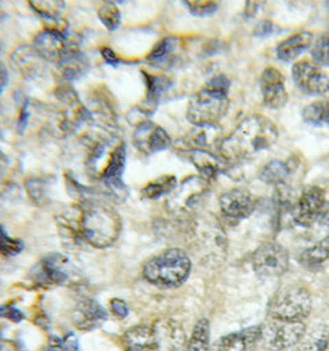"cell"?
Here are the masks:
<instances>
[{
	"instance_id": "2",
	"label": "cell",
	"mask_w": 329,
	"mask_h": 351,
	"mask_svg": "<svg viewBox=\"0 0 329 351\" xmlns=\"http://www.w3.org/2000/svg\"><path fill=\"white\" fill-rule=\"evenodd\" d=\"M78 229L89 244L104 249L115 243L121 229V220L115 209L101 201H86L81 206Z\"/></svg>"
},
{
	"instance_id": "18",
	"label": "cell",
	"mask_w": 329,
	"mask_h": 351,
	"mask_svg": "<svg viewBox=\"0 0 329 351\" xmlns=\"http://www.w3.org/2000/svg\"><path fill=\"white\" fill-rule=\"evenodd\" d=\"M260 341L261 328L260 326H250L218 339L213 346V351H255Z\"/></svg>"
},
{
	"instance_id": "31",
	"label": "cell",
	"mask_w": 329,
	"mask_h": 351,
	"mask_svg": "<svg viewBox=\"0 0 329 351\" xmlns=\"http://www.w3.org/2000/svg\"><path fill=\"white\" fill-rule=\"evenodd\" d=\"M178 40L176 38H164L161 43H158L155 46V49L151 51L147 60L155 64H162L166 61H169L170 56L178 49Z\"/></svg>"
},
{
	"instance_id": "5",
	"label": "cell",
	"mask_w": 329,
	"mask_h": 351,
	"mask_svg": "<svg viewBox=\"0 0 329 351\" xmlns=\"http://www.w3.org/2000/svg\"><path fill=\"white\" fill-rule=\"evenodd\" d=\"M192 269L191 258L181 249H167L149 258L143 275L147 282L160 289H176L188 278Z\"/></svg>"
},
{
	"instance_id": "29",
	"label": "cell",
	"mask_w": 329,
	"mask_h": 351,
	"mask_svg": "<svg viewBox=\"0 0 329 351\" xmlns=\"http://www.w3.org/2000/svg\"><path fill=\"white\" fill-rule=\"evenodd\" d=\"M304 119L307 124L315 126L329 125V101H317L304 108Z\"/></svg>"
},
{
	"instance_id": "13",
	"label": "cell",
	"mask_w": 329,
	"mask_h": 351,
	"mask_svg": "<svg viewBox=\"0 0 329 351\" xmlns=\"http://www.w3.org/2000/svg\"><path fill=\"white\" fill-rule=\"evenodd\" d=\"M260 89L267 108L280 109L284 107L289 95L285 87V78L279 69L267 67L260 77Z\"/></svg>"
},
{
	"instance_id": "15",
	"label": "cell",
	"mask_w": 329,
	"mask_h": 351,
	"mask_svg": "<svg viewBox=\"0 0 329 351\" xmlns=\"http://www.w3.org/2000/svg\"><path fill=\"white\" fill-rule=\"evenodd\" d=\"M71 319L78 330L93 332L108 319V312L95 300H83L73 308Z\"/></svg>"
},
{
	"instance_id": "41",
	"label": "cell",
	"mask_w": 329,
	"mask_h": 351,
	"mask_svg": "<svg viewBox=\"0 0 329 351\" xmlns=\"http://www.w3.org/2000/svg\"><path fill=\"white\" fill-rule=\"evenodd\" d=\"M0 351H20L18 344L12 340H0Z\"/></svg>"
},
{
	"instance_id": "44",
	"label": "cell",
	"mask_w": 329,
	"mask_h": 351,
	"mask_svg": "<svg viewBox=\"0 0 329 351\" xmlns=\"http://www.w3.org/2000/svg\"><path fill=\"white\" fill-rule=\"evenodd\" d=\"M327 5H328V10H329V3H327Z\"/></svg>"
},
{
	"instance_id": "12",
	"label": "cell",
	"mask_w": 329,
	"mask_h": 351,
	"mask_svg": "<svg viewBox=\"0 0 329 351\" xmlns=\"http://www.w3.org/2000/svg\"><path fill=\"white\" fill-rule=\"evenodd\" d=\"M326 202L324 191L318 186H308L302 191L292 209V218L300 226L308 228L316 223Z\"/></svg>"
},
{
	"instance_id": "35",
	"label": "cell",
	"mask_w": 329,
	"mask_h": 351,
	"mask_svg": "<svg viewBox=\"0 0 329 351\" xmlns=\"http://www.w3.org/2000/svg\"><path fill=\"white\" fill-rule=\"evenodd\" d=\"M49 351H80V344L73 332H69L64 337H51L47 345Z\"/></svg>"
},
{
	"instance_id": "4",
	"label": "cell",
	"mask_w": 329,
	"mask_h": 351,
	"mask_svg": "<svg viewBox=\"0 0 329 351\" xmlns=\"http://www.w3.org/2000/svg\"><path fill=\"white\" fill-rule=\"evenodd\" d=\"M191 237L196 252L208 267H219L226 261L228 238L222 223L213 214H201L191 221Z\"/></svg>"
},
{
	"instance_id": "17",
	"label": "cell",
	"mask_w": 329,
	"mask_h": 351,
	"mask_svg": "<svg viewBox=\"0 0 329 351\" xmlns=\"http://www.w3.org/2000/svg\"><path fill=\"white\" fill-rule=\"evenodd\" d=\"M222 128L219 124L195 125L184 138V146L190 151H208L219 149L222 143Z\"/></svg>"
},
{
	"instance_id": "7",
	"label": "cell",
	"mask_w": 329,
	"mask_h": 351,
	"mask_svg": "<svg viewBox=\"0 0 329 351\" xmlns=\"http://www.w3.org/2000/svg\"><path fill=\"white\" fill-rule=\"evenodd\" d=\"M261 343L271 351H284L297 345L307 330L304 322H286L267 317L261 326Z\"/></svg>"
},
{
	"instance_id": "11",
	"label": "cell",
	"mask_w": 329,
	"mask_h": 351,
	"mask_svg": "<svg viewBox=\"0 0 329 351\" xmlns=\"http://www.w3.org/2000/svg\"><path fill=\"white\" fill-rule=\"evenodd\" d=\"M256 199L247 189H233L219 197L223 217L232 223L247 219L254 213Z\"/></svg>"
},
{
	"instance_id": "34",
	"label": "cell",
	"mask_w": 329,
	"mask_h": 351,
	"mask_svg": "<svg viewBox=\"0 0 329 351\" xmlns=\"http://www.w3.org/2000/svg\"><path fill=\"white\" fill-rule=\"evenodd\" d=\"M24 250V243L8 234L4 226H0V252L7 256H16Z\"/></svg>"
},
{
	"instance_id": "37",
	"label": "cell",
	"mask_w": 329,
	"mask_h": 351,
	"mask_svg": "<svg viewBox=\"0 0 329 351\" xmlns=\"http://www.w3.org/2000/svg\"><path fill=\"white\" fill-rule=\"evenodd\" d=\"M190 4L191 12L196 15H209L213 13L217 9V3H210V1H204V3H199V1H192L188 3Z\"/></svg>"
},
{
	"instance_id": "36",
	"label": "cell",
	"mask_w": 329,
	"mask_h": 351,
	"mask_svg": "<svg viewBox=\"0 0 329 351\" xmlns=\"http://www.w3.org/2000/svg\"><path fill=\"white\" fill-rule=\"evenodd\" d=\"M0 318L12 320L13 323H20L25 319V315L14 304H1L0 306Z\"/></svg>"
},
{
	"instance_id": "19",
	"label": "cell",
	"mask_w": 329,
	"mask_h": 351,
	"mask_svg": "<svg viewBox=\"0 0 329 351\" xmlns=\"http://www.w3.org/2000/svg\"><path fill=\"white\" fill-rule=\"evenodd\" d=\"M69 260L62 255L51 254L38 266V282L46 286H64L70 280Z\"/></svg>"
},
{
	"instance_id": "16",
	"label": "cell",
	"mask_w": 329,
	"mask_h": 351,
	"mask_svg": "<svg viewBox=\"0 0 329 351\" xmlns=\"http://www.w3.org/2000/svg\"><path fill=\"white\" fill-rule=\"evenodd\" d=\"M135 145L146 154H155L170 147L171 138L161 126L151 121H144L135 132Z\"/></svg>"
},
{
	"instance_id": "38",
	"label": "cell",
	"mask_w": 329,
	"mask_h": 351,
	"mask_svg": "<svg viewBox=\"0 0 329 351\" xmlns=\"http://www.w3.org/2000/svg\"><path fill=\"white\" fill-rule=\"evenodd\" d=\"M109 309L119 319L127 318V314H129L127 303L119 298H113L112 301L109 302Z\"/></svg>"
},
{
	"instance_id": "20",
	"label": "cell",
	"mask_w": 329,
	"mask_h": 351,
	"mask_svg": "<svg viewBox=\"0 0 329 351\" xmlns=\"http://www.w3.org/2000/svg\"><path fill=\"white\" fill-rule=\"evenodd\" d=\"M190 158L207 182L213 181L224 169V163H227L219 155L208 151H191Z\"/></svg>"
},
{
	"instance_id": "21",
	"label": "cell",
	"mask_w": 329,
	"mask_h": 351,
	"mask_svg": "<svg viewBox=\"0 0 329 351\" xmlns=\"http://www.w3.org/2000/svg\"><path fill=\"white\" fill-rule=\"evenodd\" d=\"M125 145L121 144L118 146L110 155V160L108 163L107 169L103 173V180L108 187L114 189L115 192H119L124 189L123 183V172L125 167Z\"/></svg>"
},
{
	"instance_id": "33",
	"label": "cell",
	"mask_w": 329,
	"mask_h": 351,
	"mask_svg": "<svg viewBox=\"0 0 329 351\" xmlns=\"http://www.w3.org/2000/svg\"><path fill=\"white\" fill-rule=\"evenodd\" d=\"M98 18L108 30L114 32L121 25V15L114 3H106L98 9Z\"/></svg>"
},
{
	"instance_id": "23",
	"label": "cell",
	"mask_w": 329,
	"mask_h": 351,
	"mask_svg": "<svg viewBox=\"0 0 329 351\" xmlns=\"http://www.w3.org/2000/svg\"><path fill=\"white\" fill-rule=\"evenodd\" d=\"M312 34L308 32H301L293 34L290 38L280 43L276 53L281 61L291 62L296 60L304 51L307 50L312 44Z\"/></svg>"
},
{
	"instance_id": "9",
	"label": "cell",
	"mask_w": 329,
	"mask_h": 351,
	"mask_svg": "<svg viewBox=\"0 0 329 351\" xmlns=\"http://www.w3.org/2000/svg\"><path fill=\"white\" fill-rule=\"evenodd\" d=\"M151 351H184L187 338L184 326L171 318H158L151 324Z\"/></svg>"
},
{
	"instance_id": "1",
	"label": "cell",
	"mask_w": 329,
	"mask_h": 351,
	"mask_svg": "<svg viewBox=\"0 0 329 351\" xmlns=\"http://www.w3.org/2000/svg\"><path fill=\"white\" fill-rule=\"evenodd\" d=\"M279 138L272 120L254 114L241 120L227 138H223L218 154L227 163L241 162L270 149Z\"/></svg>"
},
{
	"instance_id": "3",
	"label": "cell",
	"mask_w": 329,
	"mask_h": 351,
	"mask_svg": "<svg viewBox=\"0 0 329 351\" xmlns=\"http://www.w3.org/2000/svg\"><path fill=\"white\" fill-rule=\"evenodd\" d=\"M230 82L224 75L213 77L191 97L187 107V119L193 125L218 124L229 108Z\"/></svg>"
},
{
	"instance_id": "25",
	"label": "cell",
	"mask_w": 329,
	"mask_h": 351,
	"mask_svg": "<svg viewBox=\"0 0 329 351\" xmlns=\"http://www.w3.org/2000/svg\"><path fill=\"white\" fill-rule=\"evenodd\" d=\"M297 345L298 351H329V326H312L304 332Z\"/></svg>"
},
{
	"instance_id": "30",
	"label": "cell",
	"mask_w": 329,
	"mask_h": 351,
	"mask_svg": "<svg viewBox=\"0 0 329 351\" xmlns=\"http://www.w3.org/2000/svg\"><path fill=\"white\" fill-rule=\"evenodd\" d=\"M178 186V180L175 176H164L160 177L156 181L150 182L145 189L141 191L143 195L147 199H158L162 195L171 193Z\"/></svg>"
},
{
	"instance_id": "43",
	"label": "cell",
	"mask_w": 329,
	"mask_h": 351,
	"mask_svg": "<svg viewBox=\"0 0 329 351\" xmlns=\"http://www.w3.org/2000/svg\"><path fill=\"white\" fill-rule=\"evenodd\" d=\"M0 340H1V332H0Z\"/></svg>"
},
{
	"instance_id": "10",
	"label": "cell",
	"mask_w": 329,
	"mask_h": 351,
	"mask_svg": "<svg viewBox=\"0 0 329 351\" xmlns=\"http://www.w3.org/2000/svg\"><path fill=\"white\" fill-rule=\"evenodd\" d=\"M292 77L298 89L304 95H324L329 90V77L313 62L300 61L292 67Z\"/></svg>"
},
{
	"instance_id": "39",
	"label": "cell",
	"mask_w": 329,
	"mask_h": 351,
	"mask_svg": "<svg viewBox=\"0 0 329 351\" xmlns=\"http://www.w3.org/2000/svg\"><path fill=\"white\" fill-rule=\"evenodd\" d=\"M317 221L319 224H322L324 226H328L329 228V202H324L322 209H321V213L318 215V219Z\"/></svg>"
},
{
	"instance_id": "32",
	"label": "cell",
	"mask_w": 329,
	"mask_h": 351,
	"mask_svg": "<svg viewBox=\"0 0 329 351\" xmlns=\"http://www.w3.org/2000/svg\"><path fill=\"white\" fill-rule=\"evenodd\" d=\"M312 62L318 67H328L329 66V30L323 32L310 50Z\"/></svg>"
},
{
	"instance_id": "24",
	"label": "cell",
	"mask_w": 329,
	"mask_h": 351,
	"mask_svg": "<svg viewBox=\"0 0 329 351\" xmlns=\"http://www.w3.org/2000/svg\"><path fill=\"white\" fill-rule=\"evenodd\" d=\"M41 57L38 56V52L34 50V47L30 49L27 46H23L15 51L13 55V63L15 69L19 71L21 75L32 80L38 75H41L42 71V62Z\"/></svg>"
},
{
	"instance_id": "14",
	"label": "cell",
	"mask_w": 329,
	"mask_h": 351,
	"mask_svg": "<svg viewBox=\"0 0 329 351\" xmlns=\"http://www.w3.org/2000/svg\"><path fill=\"white\" fill-rule=\"evenodd\" d=\"M72 44L67 43L66 32L45 29L34 40V50L50 62L58 63Z\"/></svg>"
},
{
	"instance_id": "27",
	"label": "cell",
	"mask_w": 329,
	"mask_h": 351,
	"mask_svg": "<svg viewBox=\"0 0 329 351\" xmlns=\"http://www.w3.org/2000/svg\"><path fill=\"white\" fill-rule=\"evenodd\" d=\"M327 260H329V237L306 249L298 257V261L308 270H316Z\"/></svg>"
},
{
	"instance_id": "6",
	"label": "cell",
	"mask_w": 329,
	"mask_h": 351,
	"mask_svg": "<svg viewBox=\"0 0 329 351\" xmlns=\"http://www.w3.org/2000/svg\"><path fill=\"white\" fill-rule=\"evenodd\" d=\"M312 307L310 291L301 285H291L272 298L267 317L286 322H304L310 317Z\"/></svg>"
},
{
	"instance_id": "22",
	"label": "cell",
	"mask_w": 329,
	"mask_h": 351,
	"mask_svg": "<svg viewBox=\"0 0 329 351\" xmlns=\"http://www.w3.org/2000/svg\"><path fill=\"white\" fill-rule=\"evenodd\" d=\"M121 346L123 351H151L150 324H139L129 328L121 335Z\"/></svg>"
},
{
	"instance_id": "26",
	"label": "cell",
	"mask_w": 329,
	"mask_h": 351,
	"mask_svg": "<svg viewBox=\"0 0 329 351\" xmlns=\"http://www.w3.org/2000/svg\"><path fill=\"white\" fill-rule=\"evenodd\" d=\"M291 163L273 160L266 163L265 166L260 169L259 177L261 181L267 184H273L275 187H279L286 184L289 177L291 176Z\"/></svg>"
},
{
	"instance_id": "40",
	"label": "cell",
	"mask_w": 329,
	"mask_h": 351,
	"mask_svg": "<svg viewBox=\"0 0 329 351\" xmlns=\"http://www.w3.org/2000/svg\"><path fill=\"white\" fill-rule=\"evenodd\" d=\"M101 55L104 57V60L107 61L109 64H118L119 63V58L117 57L114 52L110 50V49H108V47H104L103 50H101Z\"/></svg>"
},
{
	"instance_id": "8",
	"label": "cell",
	"mask_w": 329,
	"mask_h": 351,
	"mask_svg": "<svg viewBox=\"0 0 329 351\" xmlns=\"http://www.w3.org/2000/svg\"><path fill=\"white\" fill-rule=\"evenodd\" d=\"M253 269L261 278L282 276L290 266V255L282 245L267 241L254 251Z\"/></svg>"
},
{
	"instance_id": "28",
	"label": "cell",
	"mask_w": 329,
	"mask_h": 351,
	"mask_svg": "<svg viewBox=\"0 0 329 351\" xmlns=\"http://www.w3.org/2000/svg\"><path fill=\"white\" fill-rule=\"evenodd\" d=\"M184 351H210V324L203 318L196 323Z\"/></svg>"
},
{
	"instance_id": "42",
	"label": "cell",
	"mask_w": 329,
	"mask_h": 351,
	"mask_svg": "<svg viewBox=\"0 0 329 351\" xmlns=\"http://www.w3.org/2000/svg\"><path fill=\"white\" fill-rule=\"evenodd\" d=\"M8 83V73L5 66L0 61V93L4 90Z\"/></svg>"
}]
</instances>
